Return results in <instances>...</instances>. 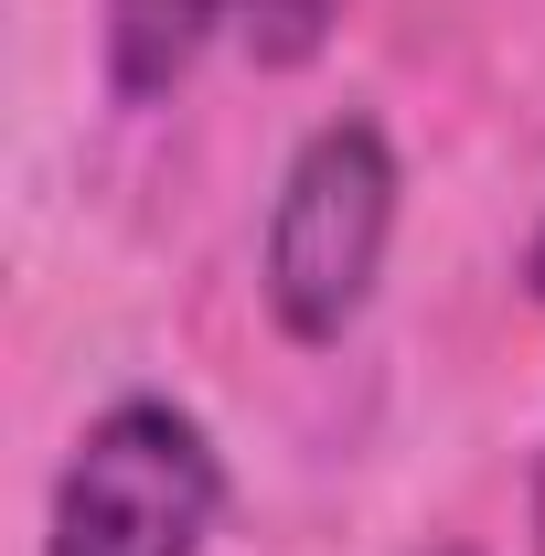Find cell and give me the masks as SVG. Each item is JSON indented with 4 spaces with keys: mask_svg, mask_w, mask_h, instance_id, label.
<instances>
[{
    "mask_svg": "<svg viewBox=\"0 0 545 556\" xmlns=\"http://www.w3.org/2000/svg\"><path fill=\"white\" fill-rule=\"evenodd\" d=\"M396 236V150L375 118H321L268 204V311L289 343H342Z\"/></svg>",
    "mask_w": 545,
    "mask_h": 556,
    "instance_id": "6da1fadb",
    "label": "cell"
},
{
    "mask_svg": "<svg viewBox=\"0 0 545 556\" xmlns=\"http://www.w3.org/2000/svg\"><path fill=\"white\" fill-rule=\"evenodd\" d=\"M524 289H535V311H545V225H535V247H524Z\"/></svg>",
    "mask_w": 545,
    "mask_h": 556,
    "instance_id": "5b68a950",
    "label": "cell"
},
{
    "mask_svg": "<svg viewBox=\"0 0 545 556\" xmlns=\"http://www.w3.org/2000/svg\"><path fill=\"white\" fill-rule=\"evenodd\" d=\"M428 556H471V546H428Z\"/></svg>",
    "mask_w": 545,
    "mask_h": 556,
    "instance_id": "52a82bcc",
    "label": "cell"
},
{
    "mask_svg": "<svg viewBox=\"0 0 545 556\" xmlns=\"http://www.w3.org/2000/svg\"><path fill=\"white\" fill-rule=\"evenodd\" d=\"M535 546H545V460H535Z\"/></svg>",
    "mask_w": 545,
    "mask_h": 556,
    "instance_id": "8992f818",
    "label": "cell"
},
{
    "mask_svg": "<svg viewBox=\"0 0 545 556\" xmlns=\"http://www.w3.org/2000/svg\"><path fill=\"white\" fill-rule=\"evenodd\" d=\"M236 11H246V22H236V33H246V54H257V65H310V54H321V43H332V22H342V0H236Z\"/></svg>",
    "mask_w": 545,
    "mask_h": 556,
    "instance_id": "277c9868",
    "label": "cell"
},
{
    "mask_svg": "<svg viewBox=\"0 0 545 556\" xmlns=\"http://www.w3.org/2000/svg\"><path fill=\"white\" fill-rule=\"evenodd\" d=\"M225 0H107V86L118 108H161L214 43Z\"/></svg>",
    "mask_w": 545,
    "mask_h": 556,
    "instance_id": "3957f363",
    "label": "cell"
},
{
    "mask_svg": "<svg viewBox=\"0 0 545 556\" xmlns=\"http://www.w3.org/2000/svg\"><path fill=\"white\" fill-rule=\"evenodd\" d=\"M214 514H225V460L204 417H182L172 396H118L54 482L43 556H204Z\"/></svg>",
    "mask_w": 545,
    "mask_h": 556,
    "instance_id": "7a4b0ae2",
    "label": "cell"
}]
</instances>
